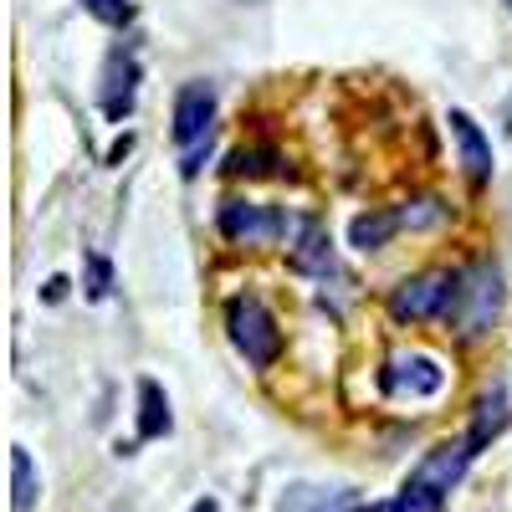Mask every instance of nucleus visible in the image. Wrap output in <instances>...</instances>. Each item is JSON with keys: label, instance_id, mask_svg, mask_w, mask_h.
I'll use <instances>...</instances> for the list:
<instances>
[{"label": "nucleus", "instance_id": "1", "mask_svg": "<svg viewBox=\"0 0 512 512\" xmlns=\"http://www.w3.org/2000/svg\"><path fill=\"white\" fill-rule=\"evenodd\" d=\"M497 303H502V282H497V267L492 262H472L466 272H456V292H451V323L472 338V333H482L487 323H492V313H497Z\"/></svg>", "mask_w": 512, "mask_h": 512}, {"label": "nucleus", "instance_id": "2", "mask_svg": "<svg viewBox=\"0 0 512 512\" xmlns=\"http://www.w3.org/2000/svg\"><path fill=\"white\" fill-rule=\"evenodd\" d=\"M226 328H231V344L246 354V364L267 369L277 354H282V333H277V318L256 303V297H231L226 303Z\"/></svg>", "mask_w": 512, "mask_h": 512}, {"label": "nucleus", "instance_id": "3", "mask_svg": "<svg viewBox=\"0 0 512 512\" xmlns=\"http://www.w3.org/2000/svg\"><path fill=\"white\" fill-rule=\"evenodd\" d=\"M451 292H456V272H420L390 292V313L400 323L441 318V313H451Z\"/></svg>", "mask_w": 512, "mask_h": 512}, {"label": "nucleus", "instance_id": "4", "mask_svg": "<svg viewBox=\"0 0 512 512\" xmlns=\"http://www.w3.org/2000/svg\"><path fill=\"white\" fill-rule=\"evenodd\" d=\"M210 118H216V88H210V82H185L180 98H175V139L190 149L185 175L200 169V144L210 139Z\"/></svg>", "mask_w": 512, "mask_h": 512}, {"label": "nucleus", "instance_id": "5", "mask_svg": "<svg viewBox=\"0 0 512 512\" xmlns=\"http://www.w3.org/2000/svg\"><path fill=\"white\" fill-rule=\"evenodd\" d=\"M441 384H446V369L431 354H400V359H390V369H384V390L390 395L431 400V395H441Z\"/></svg>", "mask_w": 512, "mask_h": 512}, {"label": "nucleus", "instance_id": "6", "mask_svg": "<svg viewBox=\"0 0 512 512\" xmlns=\"http://www.w3.org/2000/svg\"><path fill=\"white\" fill-rule=\"evenodd\" d=\"M221 231H226L231 241H246V246H256V241H272V236H282V231H287V221L277 216V210H267V205H246V200H231V205L221 210Z\"/></svg>", "mask_w": 512, "mask_h": 512}, {"label": "nucleus", "instance_id": "7", "mask_svg": "<svg viewBox=\"0 0 512 512\" xmlns=\"http://www.w3.org/2000/svg\"><path fill=\"white\" fill-rule=\"evenodd\" d=\"M451 134H456V144H461L466 180H472V185H487V180H492V144L482 139V128L466 118L461 108H451Z\"/></svg>", "mask_w": 512, "mask_h": 512}, {"label": "nucleus", "instance_id": "8", "mask_svg": "<svg viewBox=\"0 0 512 512\" xmlns=\"http://www.w3.org/2000/svg\"><path fill=\"white\" fill-rule=\"evenodd\" d=\"M134 88H139L134 57L113 52V57H108V72H103V108H108V118H123L128 108H134Z\"/></svg>", "mask_w": 512, "mask_h": 512}, {"label": "nucleus", "instance_id": "9", "mask_svg": "<svg viewBox=\"0 0 512 512\" xmlns=\"http://www.w3.org/2000/svg\"><path fill=\"white\" fill-rule=\"evenodd\" d=\"M175 431V415H169V395L154 379H139V441H164Z\"/></svg>", "mask_w": 512, "mask_h": 512}, {"label": "nucleus", "instance_id": "10", "mask_svg": "<svg viewBox=\"0 0 512 512\" xmlns=\"http://www.w3.org/2000/svg\"><path fill=\"white\" fill-rule=\"evenodd\" d=\"M400 226H405V221H400V210H364V216H354V226H349V246H359V251H379Z\"/></svg>", "mask_w": 512, "mask_h": 512}, {"label": "nucleus", "instance_id": "11", "mask_svg": "<svg viewBox=\"0 0 512 512\" xmlns=\"http://www.w3.org/2000/svg\"><path fill=\"white\" fill-rule=\"evenodd\" d=\"M328 262H333L328 231L308 221V226H303V241H297V251H292V267H297V272H328Z\"/></svg>", "mask_w": 512, "mask_h": 512}, {"label": "nucleus", "instance_id": "12", "mask_svg": "<svg viewBox=\"0 0 512 512\" xmlns=\"http://www.w3.org/2000/svg\"><path fill=\"white\" fill-rule=\"evenodd\" d=\"M36 472H31V451L16 446L11 451V512H31L36 507Z\"/></svg>", "mask_w": 512, "mask_h": 512}, {"label": "nucleus", "instance_id": "13", "mask_svg": "<svg viewBox=\"0 0 512 512\" xmlns=\"http://www.w3.org/2000/svg\"><path fill=\"white\" fill-rule=\"evenodd\" d=\"M390 512H446V492H436L431 482H420L410 472V482L400 487V497L390 502Z\"/></svg>", "mask_w": 512, "mask_h": 512}, {"label": "nucleus", "instance_id": "14", "mask_svg": "<svg viewBox=\"0 0 512 512\" xmlns=\"http://www.w3.org/2000/svg\"><path fill=\"white\" fill-rule=\"evenodd\" d=\"M502 425H507V400H502V395H487V400L477 405V425H472L466 436H472V446H487Z\"/></svg>", "mask_w": 512, "mask_h": 512}, {"label": "nucleus", "instance_id": "15", "mask_svg": "<svg viewBox=\"0 0 512 512\" xmlns=\"http://www.w3.org/2000/svg\"><path fill=\"white\" fill-rule=\"evenodd\" d=\"M272 164H277V154L272 149H236L231 159H226V175H246V180H256V175H272Z\"/></svg>", "mask_w": 512, "mask_h": 512}, {"label": "nucleus", "instance_id": "16", "mask_svg": "<svg viewBox=\"0 0 512 512\" xmlns=\"http://www.w3.org/2000/svg\"><path fill=\"white\" fill-rule=\"evenodd\" d=\"M82 11L98 16L103 26H123L128 16H134V6H128V0H82Z\"/></svg>", "mask_w": 512, "mask_h": 512}, {"label": "nucleus", "instance_id": "17", "mask_svg": "<svg viewBox=\"0 0 512 512\" xmlns=\"http://www.w3.org/2000/svg\"><path fill=\"white\" fill-rule=\"evenodd\" d=\"M441 216H446V210H441L436 200H420V210H400L405 226H431V221H441Z\"/></svg>", "mask_w": 512, "mask_h": 512}, {"label": "nucleus", "instance_id": "18", "mask_svg": "<svg viewBox=\"0 0 512 512\" xmlns=\"http://www.w3.org/2000/svg\"><path fill=\"white\" fill-rule=\"evenodd\" d=\"M93 277H88V297H108V282H113V272H108V262H103V256H93Z\"/></svg>", "mask_w": 512, "mask_h": 512}, {"label": "nucleus", "instance_id": "19", "mask_svg": "<svg viewBox=\"0 0 512 512\" xmlns=\"http://www.w3.org/2000/svg\"><path fill=\"white\" fill-rule=\"evenodd\" d=\"M62 297H67V277H52L47 282V303H62Z\"/></svg>", "mask_w": 512, "mask_h": 512}, {"label": "nucleus", "instance_id": "20", "mask_svg": "<svg viewBox=\"0 0 512 512\" xmlns=\"http://www.w3.org/2000/svg\"><path fill=\"white\" fill-rule=\"evenodd\" d=\"M190 512H221V502H216V497H200V502H195Z\"/></svg>", "mask_w": 512, "mask_h": 512}, {"label": "nucleus", "instance_id": "21", "mask_svg": "<svg viewBox=\"0 0 512 512\" xmlns=\"http://www.w3.org/2000/svg\"><path fill=\"white\" fill-rule=\"evenodd\" d=\"M113 512H128V507H113Z\"/></svg>", "mask_w": 512, "mask_h": 512}]
</instances>
